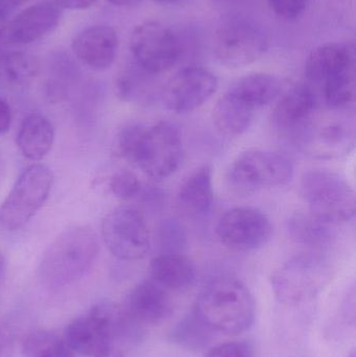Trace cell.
<instances>
[{"instance_id": "obj_21", "label": "cell", "mask_w": 356, "mask_h": 357, "mask_svg": "<svg viewBox=\"0 0 356 357\" xmlns=\"http://www.w3.org/2000/svg\"><path fill=\"white\" fill-rule=\"evenodd\" d=\"M152 279L171 291L192 287L196 280V268L183 254L161 253L150 260Z\"/></svg>"}, {"instance_id": "obj_34", "label": "cell", "mask_w": 356, "mask_h": 357, "mask_svg": "<svg viewBox=\"0 0 356 357\" xmlns=\"http://www.w3.org/2000/svg\"><path fill=\"white\" fill-rule=\"evenodd\" d=\"M253 348L247 342H228L210 348L205 357H253Z\"/></svg>"}, {"instance_id": "obj_29", "label": "cell", "mask_w": 356, "mask_h": 357, "mask_svg": "<svg viewBox=\"0 0 356 357\" xmlns=\"http://www.w3.org/2000/svg\"><path fill=\"white\" fill-rule=\"evenodd\" d=\"M4 68L8 81L17 85H24L38 75L40 66L33 54L13 52L4 60Z\"/></svg>"}, {"instance_id": "obj_23", "label": "cell", "mask_w": 356, "mask_h": 357, "mask_svg": "<svg viewBox=\"0 0 356 357\" xmlns=\"http://www.w3.org/2000/svg\"><path fill=\"white\" fill-rule=\"evenodd\" d=\"M281 81L269 73H252L236 79L227 93L238 98L253 110L263 108L281 93Z\"/></svg>"}, {"instance_id": "obj_30", "label": "cell", "mask_w": 356, "mask_h": 357, "mask_svg": "<svg viewBox=\"0 0 356 357\" xmlns=\"http://www.w3.org/2000/svg\"><path fill=\"white\" fill-rule=\"evenodd\" d=\"M146 129V127L137 123H127L123 126L115 138V154L121 158L134 163Z\"/></svg>"}, {"instance_id": "obj_36", "label": "cell", "mask_w": 356, "mask_h": 357, "mask_svg": "<svg viewBox=\"0 0 356 357\" xmlns=\"http://www.w3.org/2000/svg\"><path fill=\"white\" fill-rule=\"evenodd\" d=\"M96 0H54V3L59 8H67V10H79L89 8L95 3Z\"/></svg>"}, {"instance_id": "obj_38", "label": "cell", "mask_w": 356, "mask_h": 357, "mask_svg": "<svg viewBox=\"0 0 356 357\" xmlns=\"http://www.w3.org/2000/svg\"><path fill=\"white\" fill-rule=\"evenodd\" d=\"M27 1L29 0H0V13L6 15L8 10H14Z\"/></svg>"}, {"instance_id": "obj_43", "label": "cell", "mask_w": 356, "mask_h": 357, "mask_svg": "<svg viewBox=\"0 0 356 357\" xmlns=\"http://www.w3.org/2000/svg\"><path fill=\"white\" fill-rule=\"evenodd\" d=\"M154 1L158 2V3L169 4L173 3V2L178 1V0H154Z\"/></svg>"}, {"instance_id": "obj_16", "label": "cell", "mask_w": 356, "mask_h": 357, "mask_svg": "<svg viewBox=\"0 0 356 357\" xmlns=\"http://www.w3.org/2000/svg\"><path fill=\"white\" fill-rule=\"evenodd\" d=\"M60 20L59 6L52 2H40L19 13L6 23L0 41L10 45L33 43L54 31Z\"/></svg>"}, {"instance_id": "obj_15", "label": "cell", "mask_w": 356, "mask_h": 357, "mask_svg": "<svg viewBox=\"0 0 356 357\" xmlns=\"http://www.w3.org/2000/svg\"><path fill=\"white\" fill-rule=\"evenodd\" d=\"M123 314L133 326H158L171 318L173 301L167 289L146 279L131 289L123 305Z\"/></svg>"}, {"instance_id": "obj_40", "label": "cell", "mask_w": 356, "mask_h": 357, "mask_svg": "<svg viewBox=\"0 0 356 357\" xmlns=\"http://www.w3.org/2000/svg\"><path fill=\"white\" fill-rule=\"evenodd\" d=\"M6 275V260L4 256L0 253V285L4 281Z\"/></svg>"}, {"instance_id": "obj_37", "label": "cell", "mask_w": 356, "mask_h": 357, "mask_svg": "<svg viewBox=\"0 0 356 357\" xmlns=\"http://www.w3.org/2000/svg\"><path fill=\"white\" fill-rule=\"evenodd\" d=\"M12 335L10 331L0 324V357H10L12 351Z\"/></svg>"}, {"instance_id": "obj_2", "label": "cell", "mask_w": 356, "mask_h": 357, "mask_svg": "<svg viewBox=\"0 0 356 357\" xmlns=\"http://www.w3.org/2000/svg\"><path fill=\"white\" fill-rule=\"evenodd\" d=\"M98 251V238L91 228L67 229L44 252L38 268L40 280L52 289L77 282L89 272Z\"/></svg>"}, {"instance_id": "obj_19", "label": "cell", "mask_w": 356, "mask_h": 357, "mask_svg": "<svg viewBox=\"0 0 356 357\" xmlns=\"http://www.w3.org/2000/svg\"><path fill=\"white\" fill-rule=\"evenodd\" d=\"M355 64L349 44L327 43L314 50L305 62V77L311 83L324 84L343 69Z\"/></svg>"}, {"instance_id": "obj_12", "label": "cell", "mask_w": 356, "mask_h": 357, "mask_svg": "<svg viewBox=\"0 0 356 357\" xmlns=\"http://www.w3.org/2000/svg\"><path fill=\"white\" fill-rule=\"evenodd\" d=\"M102 235L109 251L121 260L142 259L152 247L148 224L135 208L119 207L109 212L102 220Z\"/></svg>"}, {"instance_id": "obj_6", "label": "cell", "mask_w": 356, "mask_h": 357, "mask_svg": "<svg viewBox=\"0 0 356 357\" xmlns=\"http://www.w3.org/2000/svg\"><path fill=\"white\" fill-rule=\"evenodd\" d=\"M294 177L292 161L268 150L246 151L236 157L228 171L230 187L240 195L284 186Z\"/></svg>"}, {"instance_id": "obj_32", "label": "cell", "mask_w": 356, "mask_h": 357, "mask_svg": "<svg viewBox=\"0 0 356 357\" xmlns=\"http://www.w3.org/2000/svg\"><path fill=\"white\" fill-rule=\"evenodd\" d=\"M109 187L111 192L121 199H133L139 195L142 190L141 181L129 169H119L113 174Z\"/></svg>"}, {"instance_id": "obj_8", "label": "cell", "mask_w": 356, "mask_h": 357, "mask_svg": "<svg viewBox=\"0 0 356 357\" xmlns=\"http://www.w3.org/2000/svg\"><path fill=\"white\" fill-rule=\"evenodd\" d=\"M269 45V33L263 25L251 19H232L217 31L215 56L228 68H242L259 60Z\"/></svg>"}, {"instance_id": "obj_13", "label": "cell", "mask_w": 356, "mask_h": 357, "mask_svg": "<svg viewBox=\"0 0 356 357\" xmlns=\"http://www.w3.org/2000/svg\"><path fill=\"white\" fill-rule=\"evenodd\" d=\"M273 234L270 218L261 210L238 207L226 212L217 225V235L221 243L238 252L261 249L269 243Z\"/></svg>"}, {"instance_id": "obj_5", "label": "cell", "mask_w": 356, "mask_h": 357, "mask_svg": "<svg viewBox=\"0 0 356 357\" xmlns=\"http://www.w3.org/2000/svg\"><path fill=\"white\" fill-rule=\"evenodd\" d=\"M332 278V266L315 254H301L291 258L272 275V289L276 298L288 306L313 301Z\"/></svg>"}, {"instance_id": "obj_26", "label": "cell", "mask_w": 356, "mask_h": 357, "mask_svg": "<svg viewBox=\"0 0 356 357\" xmlns=\"http://www.w3.org/2000/svg\"><path fill=\"white\" fill-rule=\"evenodd\" d=\"M324 100L332 110L344 111L355 102V64L336 73L323 84Z\"/></svg>"}, {"instance_id": "obj_42", "label": "cell", "mask_w": 356, "mask_h": 357, "mask_svg": "<svg viewBox=\"0 0 356 357\" xmlns=\"http://www.w3.org/2000/svg\"><path fill=\"white\" fill-rule=\"evenodd\" d=\"M104 357H125L123 356V352L121 351V349L115 350L114 352H112V354H109V356H104Z\"/></svg>"}, {"instance_id": "obj_18", "label": "cell", "mask_w": 356, "mask_h": 357, "mask_svg": "<svg viewBox=\"0 0 356 357\" xmlns=\"http://www.w3.org/2000/svg\"><path fill=\"white\" fill-rule=\"evenodd\" d=\"M319 109L311 88L299 86L280 98L272 114L274 128L282 135L294 138Z\"/></svg>"}, {"instance_id": "obj_20", "label": "cell", "mask_w": 356, "mask_h": 357, "mask_svg": "<svg viewBox=\"0 0 356 357\" xmlns=\"http://www.w3.org/2000/svg\"><path fill=\"white\" fill-rule=\"evenodd\" d=\"M215 199L212 169L208 165L199 167L180 187L177 207L188 216H202L210 211Z\"/></svg>"}, {"instance_id": "obj_4", "label": "cell", "mask_w": 356, "mask_h": 357, "mask_svg": "<svg viewBox=\"0 0 356 357\" xmlns=\"http://www.w3.org/2000/svg\"><path fill=\"white\" fill-rule=\"evenodd\" d=\"M301 193L309 213L325 224H343L355 218V189L336 172L323 169L307 172L301 178Z\"/></svg>"}, {"instance_id": "obj_39", "label": "cell", "mask_w": 356, "mask_h": 357, "mask_svg": "<svg viewBox=\"0 0 356 357\" xmlns=\"http://www.w3.org/2000/svg\"><path fill=\"white\" fill-rule=\"evenodd\" d=\"M108 1L119 8H134L141 3L144 0H108Z\"/></svg>"}, {"instance_id": "obj_27", "label": "cell", "mask_w": 356, "mask_h": 357, "mask_svg": "<svg viewBox=\"0 0 356 357\" xmlns=\"http://www.w3.org/2000/svg\"><path fill=\"white\" fill-rule=\"evenodd\" d=\"M213 331L194 314L182 319L169 333L171 341L187 350H202L210 343Z\"/></svg>"}, {"instance_id": "obj_31", "label": "cell", "mask_w": 356, "mask_h": 357, "mask_svg": "<svg viewBox=\"0 0 356 357\" xmlns=\"http://www.w3.org/2000/svg\"><path fill=\"white\" fill-rule=\"evenodd\" d=\"M159 245L162 253L181 254L187 239L182 225L176 220H165L159 227Z\"/></svg>"}, {"instance_id": "obj_1", "label": "cell", "mask_w": 356, "mask_h": 357, "mask_svg": "<svg viewBox=\"0 0 356 357\" xmlns=\"http://www.w3.org/2000/svg\"><path fill=\"white\" fill-rule=\"evenodd\" d=\"M192 312L213 333L238 335L254 323L255 302L242 281L223 277L211 281L200 291Z\"/></svg>"}, {"instance_id": "obj_33", "label": "cell", "mask_w": 356, "mask_h": 357, "mask_svg": "<svg viewBox=\"0 0 356 357\" xmlns=\"http://www.w3.org/2000/svg\"><path fill=\"white\" fill-rule=\"evenodd\" d=\"M268 3L280 18L296 20L307 10L309 0H268Z\"/></svg>"}, {"instance_id": "obj_17", "label": "cell", "mask_w": 356, "mask_h": 357, "mask_svg": "<svg viewBox=\"0 0 356 357\" xmlns=\"http://www.w3.org/2000/svg\"><path fill=\"white\" fill-rule=\"evenodd\" d=\"M116 29L110 25H94L79 33L72 42L77 58L94 70H106L112 66L118 52Z\"/></svg>"}, {"instance_id": "obj_10", "label": "cell", "mask_w": 356, "mask_h": 357, "mask_svg": "<svg viewBox=\"0 0 356 357\" xmlns=\"http://www.w3.org/2000/svg\"><path fill=\"white\" fill-rule=\"evenodd\" d=\"M183 159V142L179 128L169 121H159L146 128L134 165L148 178L164 180L177 172Z\"/></svg>"}, {"instance_id": "obj_22", "label": "cell", "mask_w": 356, "mask_h": 357, "mask_svg": "<svg viewBox=\"0 0 356 357\" xmlns=\"http://www.w3.org/2000/svg\"><path fill=\"white\" fill-rule=\"evenodd\" d=\"M54 140V128L52 121L40 113H31L21 123L17 146L25 158L40 161L48 154Z\"/></svg>"}, {"instance_id": "obj_11", "label": "cell", "mask_w": 356, "mask_h": 357, "mask_svg": "<svg viewBox=\"0 0 356 357\" xmlns=\"http://www.w3.org/2000/svg\"><path fill=\"white\" fill-rule=\"evenodd\" d=\"M320 115L319 109L293 138L301 151L314 158H336L347 154L355 144V126L347 117Z\"/></svg>"}, {"instance_id": "obj_7", "label": "cell", "mask_w": 356, "mask_h": 357, "mask_svg": "<svg viewBox=\"0 0 356 357\" xmlns=\"http://www.w3.org/2000/svg\"><path fill=\"white\" fill-rule=\"evenodd\" d=\"M52 172L43 165H33L22 172L0 205V225L8 231L27 224L43 206L52 190Z\"/></svg>"}, {"instance_id": "obj_3", "label": "cell", "mask_w": 356, "mask_h": 357, "mask_svg": "<svg viewBox=\"0 0 356 357\" xmlns=\"http://www.w3.org/2000/svg\"><path fill=\"white\" fill-rule=\"evenodd\" d=\"M131 325L123 308L113 302H100L87 314L71 321L63 337L75 354L104 357L119 349L117 341Z\"/></svg>"}, {"instance_id": "obj_25", "label": "cell", "mask_w": 356, "mask_h": 357, "mask_svg": "<svg viewBox=\"0 0 356 357\" xmlns=\"http://www.w3.org/2000/svg\"><path fill=\"white\" fill-rule=\"evenodd\" d=\"M330 226L309 212L307 214L298 212L288 218L286 229L295 243L307 247L323 248L332 241V232Z\"/></svg>"}, {"instance_id": "obj_14", "label": "cell", "mask_w": 356, "mask_h": 357, "mask_svg": "<svg viewBox=\"0 0 356 357\" xmlns=\"http://www.w3.org/2000/svg\"><path fill=\"white\" fill-rule=\"evenodd\" d=\"M217 85V77L208 69L186 67L163 86L161 102L167 110L176 114L190 113L212 98Z\"/></svg>"}, {"instance_id": "obj_9", "label": "cell", "mask_w": 356, "mask_h": 357, "mask_svg": "<svg viewBox=\"0 0 356 357\" xmlns=\"http://www.w3.org/2000/svg\"><path fill=\"white\" fill-rule=\"evenodd\" d=\"M130 50L138 68L150 75L173 68L183 54L179 37L158 21H146L135 27Z\"/></svg>"}, {"instance_id": "obj_41", "label": "cell", "mask_w": 356, "mask_h": 357, "mask_svg": "<svg viewBox=\"0 0 356 357\" xmlns=\"http://www.w3.org/2000/svg\"><path fill=\"white\" fill-rule=\"evenodd\" d=\"M6 15L0 13V36H1L2 31H3L4 26H6Z\"/></svg>"}, {"instance_id": "obj_35", "label": "cell", "mask_w": 356, "mask_h": 357, "mask_svg": "<svg viewBox=\"0 0 356 357\" xmlns=\"http://www.w3.org/2000/svg\"><path fill=\"white\" fill-rule=\"evenodd\" d=\"M12 123V110L10 105L0 98V135L8 133Z\"/></svg>"}, {"instance_id": "obj_28", "label": "cell", "mask_w": 356, "mask_h": 357, "mask_svg": "<svg viewBox=\"0 0 356 357\" xmlns=\"http://www.w3.org/2000/svg\"><path fill=\"white\" fill-rule=\"evenodd\" d=\"M23 357H75L64 337L47 331L29 333L22 344Z\"/></svg>"}, {"instance_id": "obj_24", "label": "cell", "mask_w": 356, "mask_h": 357, "mask_svg": "<svg viewBox=\"0 0 356 357\" xmlns=\"http://www.w3.org/2000/svg\"><path fill=\"white\" fill-rule=\"evenodd\" d=\"M254 114L255 110L226 92L213 109V123L219 133L240 136L250 128Z\"/></svg>"}]
</instances>
